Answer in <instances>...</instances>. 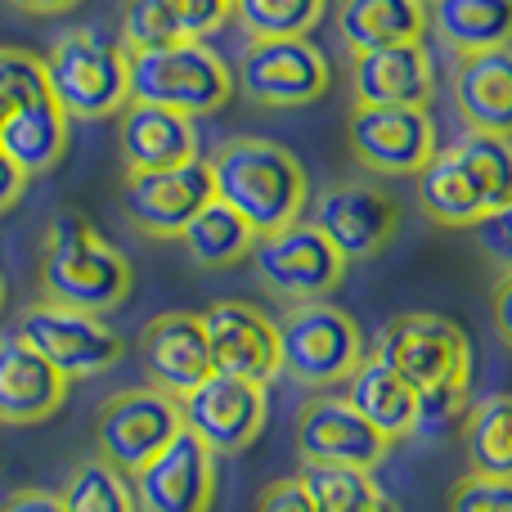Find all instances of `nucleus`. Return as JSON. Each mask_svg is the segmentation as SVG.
<instances>
[{"label": "nucleus", "mask_w": 512, "mask_h": 512, "mask_svg": "<svg viewBox=\"0 0 512 512\" xmlns=\"http://www.w3.org/2000/svg\"><path fill=\"white\" fill-rule=\"evenodd\" d=\"M207 176H212V198L230 207L234 216H243L256 239L301 221L310 203V180L297 153L283 149L279 140H261V135L225 140L207 158Z\"/></svg>", "instance_id": "f257e3e1"}, {"label": "nucleus", "mask_w": 512, "mask_h": 512, "mask_svg": "<svg viewBox=\"0 0 512 512\" xmlns=\"http://www.w3.org/2000/svg\"><path fill=\"white\" fill-rule=\"evenodd\" d=\"M41 301L104 319L131 297L135 270L81 212H63L45 225L41 265H36Z\"/></svg>", "instance_id": "f03ea898"}, {"label": "nucleus", "mask_w": 512, "mask_h": 512, "mask_svg": "<svg viewBox=\"0 0 512 512\" xmlns=\"http://www.w3.org/2000/svg\"><path fill=\"white\" fill-rule=\"evenodd\" d=\"M50 99L63 108V117L77 122H104L131 104V63L126 50L90 27L63 32L41 54Z\"/></svg>", "instance_id": "7ed1b4c3"}, {"label": "nucleus", "mask_w": 512, "mask_h": 512, "mask_svg": "<svg viewBox=\"0 0 512 512\" xmlns=\"http://www.w3.org/2000/svg\"><path fill=\"white\" fill-rule=\"evenodd\" d=\"M131 63V99L135 104L171 108L185 117H207L230 104L234 72L207 41H171L158 50L126 54Z\"/></svg>", "instance_id": "20e7f679"}, {"label": "nucleus", "mask_w": 512, "mask_h": 512, "mask_svg": "<svg viewBox=\"0 0 512 512\" xmlns=\"http://www.w3.org/2000/svg\"><path fill=\"white\" fill-rule=\"evenodd\" d=\"M364 360V333L333 301L288 306L279 319V373L306 391L337 387Z\"/></svg>", "instance_id": "39448f33"}, {"label": "nucleus", "mask_w": 512, "mask_h": 512, "mask_svg": "<svg viewBox=\"0 0 512 512\" xmlns=\"http://www.w3.org/2000/svg\"><path fill=\"white\" fill-rule=\"evenodd\" d=\"M373 355H382L418 396L436 387H468L472 378L468 333L436 310H405V315L387 319Z\"/></svg>", "instance_id": "423d86ee"}, {"label": "nucleus", "mask_w": 512, "mask_h": 512, "mask_svg": "<svg viewBox=\"0 0 512 512\" xmlns=\"http://www.w3.org/2000/svg\"><path fill=\"white\" fill-rule=\"evenodd\" d=\"M185 432V414L180 400L162 387H131L117 391L99 405L95 414V450L99 459H108L117 472H140L153 454H162L176 436Z\"/></svg>", "instance_id": "0eeeda50"}, {"label": "nucleus", "mask_w": 512, "mask_h": 512, "mask_svg": "<svg viewBox=\"0 0 512 512\" xmlns=\"http://www.w3.org/2000/svg\"><path fill=\"white\" fill-rule=\"evenodd\" d=\"M248 256L265 292L288 306L328 301L346 279V261L328 248V239L310 221H292L274 234H261Z\"/></svg>", "instance_id": "6e6552de"}, {"label": "nucleus", "mask_w": 512, "mask_h": 512, "mask_svg": "<svg viewBox=\"0 0 512 512\" xmlns=\"http://www.w3.org/2000/svg\"><path fill=\"white\" fill-rule=\"evenodd\" d=\"M14 333L23 337L32 351H41L68 382L99 378V373L113 369L126 351L122 337L99 315L54 306V301H32V306H23Z\"/></svg>", "instance_id": "1a4fd4ad"}, {"label": "nucleus", "mask_w": 512, "mask_h": 512, "mask_svg": "<svg viewBox=\"0 0 512 512\" xmlns=\"http://www.w3.org/2000/svg\"><path fill=\"white\" fill-rule=\"evenodd\" d=\"M234 77H239V90L256 108H301V104H315L333 86L328 54L310 36L248 41Z\"/></svg>", "instance_id": "9d476101"}, {"label": "nucleus", "mask_w": 512, "mask_h": 512, "mask_svg": "<svg viewBox=\"0 0 512 512\" xmlns=\"http://www.w3.org/2000/svg\"><path fill=\"white\" fill-rule=\"evenodd\" d=\"M310 225L328 239V248L351 261H373L400 230V207L373 180H333L310 198Z\"/></svg>", "instance_id": "9b49d317"}, {"label": "nucleus", "mask_w": 512, "mask_h": 512, "mask_svg": "<svg viewBox=\"0 0 512 512\" xmlns=\"http://www.w3.org/2000/svg\"><path fill=\"white\" fill-rule=\"evenodd\" d=\"M346 144L373 176H418L436 158V122L427 108H351Z\"/></svg>", "instance_id": "f8f14e48"}, {"label": "nucleus", "mask_w": 512, "mask_h": 512, "mask_svg": "<svg viewBox=\"0 0 512 512\" xmlns=\"http://www.w3.org/2000/svg\"><path fill=\"white\" fill-rule=\"evenodd\" d=\"M212 203V176L207 162L158 171H126L122 180V216L149 239H180L185 225Z\"/></svg>", "instance_id": "ddd939ff"}, {"label": "nucleus", "mask_w": 512, "mask_h": 512, "mask_svg": "<svg viewBox=\"0 0 512 512\" xmlns=\"http://www.w3.org/2000/svg\"><path fill=\"white\" fill-rule=\"evenodd\" d=\"M185 427L212 454H243L265 427V387L230 373H212L189 396H180Z\"/></svg>", "instance_id": "4468645a"}, {"label": "nucleus", "mask_w": 512, "mask_h": 512, "mask_svg": "<svg viewBox=\"0 0 512 512\" xmlns=\"http://www.w3.org/2000/svg\"><path fill=\"white\" fill-rule=\"evenodd\" d=\"M140 512H212L216 495V454L194 432H180L140 472H131Z\"/></svg>", "instance_id": "2eb2a0df"}, {"label": "nucleus", "mask_w": 512, "mask_h": 512, "mask_svg": "<svg viewBox=\"0 0 512 512\" xmlns=\"http://www.w3.org/2000/svg\"><path fill=\"white\" fill-rule=\"evenodd\" d=\"M198 319H203L216 373L261 382V387L270 378H279V324L261 306L225 297L212 301Z\"/></svg>", "instance_id": "dca6fc26"}, {"label": "nucleus", "mask_w": 512, "mask_h": 512, "mask_svg": "<svg viewBox=\"0 0 512 512\" xmlns=\"http://www.w3.org/2000/svg\"><path fill=\"white\" fill-rule=\"evenodd\" d=\"M391 441H382L346 396H315L297 409V454L301 463H337V468L373 472L387 459Z\"/></svg>", "instance_id": "f3484780"}, {"label": "nucleus", "mask_w": 512, "mask_h": 512, "mask_svg": "<svg viewBox=\"0 0 512 512\" xmlns=\"http://www.w3.org/2000/svg\"><path fill=\"white\" fill-rule=\"evenodd\" d=\"M140 360L149 373V387H162L171 396H189L198 382H207L216 373L212 346H207L203 319L189 310H162L140 328Z\"/></svg>", "instance_id": "a211bd4d"}, {"label": "nucleus", "mask_w": 512, "mask_h": 512, "mask_svg": "<svg viewBox=\"0 0 512 512\" xmlns=\"http://www.w3.org/2000/svg\"><path fill=\"white\" fill-rule=\"evenodd\" d=\"M432 95L436 68L423 41L351 54V108H427Z\"/></svg>", "instance_id": "6ab92c4d"}, {"label": "nucleus", "mask_w": 512, "mask_h": 512, "mask_svg": "<svg viewBox=\"0 0 512 512\" xmlns=\"http://www.w3.org/2000/svg\"><path fill=\"white\" fill-rule=\"evenodd\" d=\"M63 400H68V378L18 333H0V423H45L63 409Z\"/></svg>", "instance_id": "aec40b11"}, {"label": "nucleus", "mask_w": 512, "mask_h": 512, "mask_svg": "<svg viewBox=\"0 0 512 512\" xmlns=\"http://www.w3.org/2000/svg\"><path fill=\"white\" fill-rule=\"evenodd\" d=\"M450 99L468 131L512 140V45L463 54L450 72Z\"/></svg>", "instance_id": "412c9836"}, {"label": "nucleus", "mask_w": 512, "mask_h": 512, "mask_svg": "<svg viewBox=\"0 0 512 512\" xmlns=\"http://www.w3.org/2000/svg\"><path fill=\"white\" fill-rule=\"evenodd\" d=\"M122 126H117V149H122L126 171H158V167H185L198 162V126L194 117L171 113L153 104H126Z\"/></svg>", "instance_id": "4be33fe9"}, {"label": "nucleus", "mask_w": 512, "mask_h": 512, "mask_svg": "<svg viewBox=\"0 0 512 512\" xmlns=\"http://www.w3.org/2000/svg\"><path fill=\"white\" fill-rule=\"evenodd\" d=\"M342 396H346V405L391 445L423 427L418 423V391L409 387L382 355H364V360L355 364V373L342 382Z\"/></svg>", "instance_id": "5701e85b"}, {"label": "nucleus", "mask_w": 512, "mask_h": 512, "mask_svg": "<svg viewBox=\"0 0 512 512\" xmlns=\"http://www.w3.org/2000/svg\"><path fill=\"white\" fill-rule=\"evenodd\" d=\"M337 41L351 54L423 41L427 0H337Z\"/></svg>", "instance_id": "b1692460"}, {"label": "nucleus", "mask_w": 512, "mask_h": 512, "mask_svg": "<svg viewBox=\"0 0 512 512\" xmlns=\"http://www.w3.org/2000/svg\"><path fill=\"white\" fill-rule=\"evenodd\" d=\"M0 153L14 162L23 176H45L68 153V117L50 95L27 99L23 108L0 122Z\"/></svg>", "instance_id": "393cba45"}, {"label": "nucleus", "mask_w": 512, "mask_h": 512, "mask_svg": "<svg viewBox=\"0 0 512 512\" xmlns=\"http://www.w3.org/2000/svg\"><path fill=\"white\" fill-rule=\"evenodd\" d=\"M427 27L454 59L504 50L512 45V0H427Z\"/></svg>", "instance_id": "a878e982"}, {"label": "nucleus", "mask_w": 512, "mask_h": 512, "mask_svg": "<svg viewBox=\"0 0 512 512\" xmlns=\"http://www.w3.org/2000/svg\"><path fill=\"white\" fill-rule=\"evenodd\" d=\"M414 189H418V212L432 225H441V230H472L486 216L477 185L468 180L463 162L450 149H436V158L414 176Z\"/></svg>", "instance_id": "bb28decb"}, {"label": "nucleus", "mask_w": 512, "mask_h": 512, "mask_svg": "<svg viewBox=\"0 0 512 512\" xmlns=\"http://www.w3.org/2000/svg\"><path fill=\"white\" fill-rule=\"evenodd\" d=\"M463 454H468V472L477 477H508L512 481V396H495L468 405L463 414Z\"/></svg>", "instance_id": "cd10ccee"}, {"label": "nucleus", "mask_w": 512, "mask_h": 512, "mask_svg": "<svg viewBox=\"0 0 512 512\" xmlns=\"http://www.w3.org/2000/svg\"><path fill=\"white\" fill-rule=\"evenodd\" d=\"M180 243H185V252H189L194 265H203V270H221V265H234L252 252L256 234L243 216H234L230 207L212 198V203L185 225Z\"/></svg>", "instance_id": "c85d7f7f"}, {"label": "nucleus", "mask_w": 512, "mask_h": 512, "mask_svg": "<svg viewBox=\"0 0 512 512\" xmlns=\"http://www.w3.org/2000/svg\"><path fill=\"white\" fill-rule=\"evenodd\" d=\"M59 499H63V512H140L131 477L117 472L113 463L99 459V454L81 459L77 468L68 472V481L59 486Z\"/></svg>", "instance_id": "c756f323"}, {"label": "nucleus", "mask_w": 512, "mask_h": 512, "mask_svg": "<svg viewBox=\"0 0 512 512\" xmlns=\"http://www.w3.org/2000/svg\"><path fill=\"white\" fill-rule=\"evenodd\" d=\"M450 153L463 162L468 180L477 185L486 212L512 203V140L504 135H481V131H463L450 144Z\"/></svg>", "instance_id": "7c9ffc66"}, {"label": "nucleus", "mask_w": 512, "mask_h": 512, "mask_svg": "<svg viewBox=\"0 0 512 512\" xmlns=\"http://www.w3.org/2000/svg\"><path fill=\"white\" fill-rule=\"evenodd\" d=\"M297 486L306 490L315 512H369L387 499L369 472L337 468V463H301Z\"/></svg>", "instance_id": "2f4dec72"}, {"label": "nucleus", "mask_w": 512, "mask_h": 512, "mask_svg": "<svg viewBox=\"0 0 512 512\" xmlns=\"http://www.w3.org/2000/svg\"><path fill=\"white\" fill-rule=\"evenodd\" d=\"M324 9L328 0H234V23L248 41H283V36H310Z\"/></svg>", "instance_id": "473e14b6"}, {"label": "nucleus", "mask_w": 512, "mask_h": 512, "mask_svg": "<svg viewBox=\"0 0 512 512\" xmlns=\"http://www.w3.org/2000/svg\"><path fill=\"white\" fill-rule=\"evenodd\" d=\"M185 41L176 14L167 0H122V50L140 54V50H158V45Z\"/></svg>", "instance_id": "72a5a7b5"}, {"label": "nucleus", "mask_w": 512, "mask_h": 512, "mask_svg": "<svg viewBox=\"0 0 512 512\" xmlns=\"http://www.w3.org/2000/svg\"><path fill=\"white\" fill-rule=\"evenodd\" d=\"M41 95H50L41 54L18 50V45H0V122L14 108H23L27 99H41Z\"/></svg>", "instance_id": "f704fd0d"}, {"label": "nucleus", "mask_w": 512, "mask_h": 512, "mask_svg": "<svg viewBox=\"0 0 512 512\" xmlns=\"http://www.w3.org/2000/svg\"><path fill=\"white\" fill-rule=\"evenodd\" d=\"M450 512H512V481L508 477H468L454 481Z\"/></svg>", "instance_id": "c9c22d12"}, {"label": "nucleus", "mask_w": 512, "mask_h": 512, "mask_svg": "<svg viewBox=\"0 0 512 512\" xmlns=\"http://www.w3.org/2000/svg\"><path fill=\"white\" fill-rule=\"evenodd\" d=\"M167 5L189 41H207L234 18V0H167Z\"/></svg>", "instance_id": "e433bc0d"}, {"label": "nucleus", "mask_w": 512, "mask_h": 512, "mask_svg": "<svg viewBox=\"0 0 512 512\" xmlns=\"http://www.w3.org/2000/svg\"><path fill=\"white\" fill-rule=\"evenodd\" d=\"M472 234H477L481 256H486L499 274H512V203L486 212L477 225H472Z\"/></svg>", "instance_id": "4c0bfd02"}, {"label": "nucleus", "mask_w": 512, "mask_h": 512, "mask_svg": "<svg viewBox=\"0 0 512 512\" xmlns=\"http://www.w3.org/2000/svg\"><path fill=\"white\" fill-rule=\"evenodd\" d=\"M256 512H315V504L306 499V490L297 486V477H279L261 490Z\"/></svg>", "instance_id": "58836bf2"}, {"label": "nucleus", "mask_w": 512, "mask_h": 512, "mask_svg": "<svg viewBox=\"0 0 512 512\" xmlns=\"http://www.w3.org/2000/svg\"><path fill=\"white\" fill-rule=\"evenodd\" d=\"M0 512H63V499H59V490L27 486V490H18V495H9L5 504H0Z\"/></svg>", "instance_id": "ea45409f"}, {"label": "nucleus", "mask_w": 512, "mask_h": 512, "mask_svg": "<svg viewBox=\"0 0 512 512\" xmlns=\"http://www.w3.org/2000/svg\"><path fill=\"white\" fill-rule=\"evenodd\" d=\"M490 315H495V333L512 346V274H499L495 292H490Z\"/></svg>", "instance_id": "a19ab883"}, {"label": "nucleus", "mask_w": 512, "mask_h": 512, "mask_svg": "<svg viewBox=\"0 0 512 512\" xmlns=\"http://www.w3.org/2000/svg\"><path fill=\"white\" fill-rule=\"evenodd\" d=\"M23 189H27V176L0 153V212H9V207L23 198Z\"/></svg>", "instance_id": "79ce46f5"}, {"label": "nucleus", "mask_w": 512, "mask_h": 512, "mask_svg": "<svg viewBox=\"0 0 512 512\" xmlns=\"http://www.w3.org/2000/svg\"><path fill=\"white\" fill-rule=\"evenodd\" d=\"M14 9H23V14H68V9H77L81 0H9Z\"/></svg>", "instance_id": "37998d69"}, {"label": "nucleus", "mask_w": 512, "mask_h": 512, "mask_svg": "<svg viewBox=\"0 0 512 512\" xmlns=\"http://www.w3.org/2000/svg\"><path fill=\"white\" fill-rule=\"evenodd\" d=\"M369 512H396V504H391V499H382L378 508H369Z\"/></svg>", "instance_id": "c03bdc74"}, {"label": "nucleus", "mask_w": 512, "mask_h": 512, "mask_svg": "<svg viewBox=\"0 0 512 512\" xmlns=\"http://www.w3.org/2000/svg\"><path fill=\"white\" fill-rule=\"evenodd\" d=\"M0 310H5V279H0Z\"/></svg>", "instance_id": "a18cd8bd"}]
</instances>
